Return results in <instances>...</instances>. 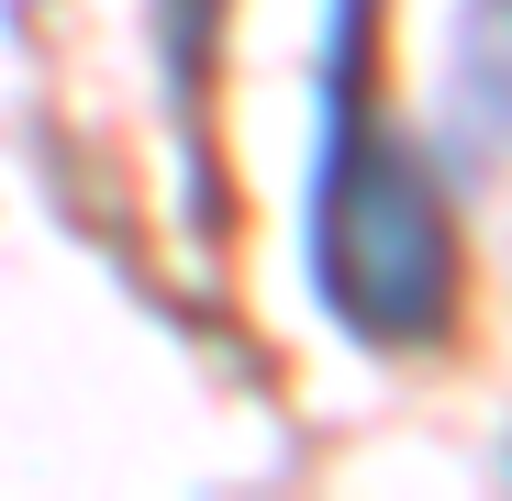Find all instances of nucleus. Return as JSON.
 <instances>
[{
	"instance_id": "obj_1",
	"label": "nucleus",
	"mask_w": 512,
	"mask_h": 501,
	"mask_svg": "<svg viewBox=\"0 0 512 501\" xmlns=\"http://www.w3.org/2000/svg\"><path fill=\"white\" fill-rule=\"evenodd\" d=\"M323 234H312V268H323V301L346 334L368 346H423L446 334L457 312V223H446V190L401 134H368V0L334 12V67H323Z\"/></svg>"
}]
</instances>
